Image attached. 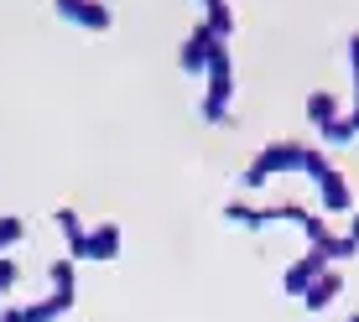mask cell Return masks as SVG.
<instances>
[{"mask_svg":"<svg viewBox=\"0 0 359 322\" xmlns=\"http://www.w3.org/2000/svg\"><path fill=\"white\" fill-rule=\"evenodd\" d=\"M354 73H359V42H354Z\"/></svg>","mask_w":359,"mask_h":322,"instance_id":"1","label":"cell"}]
</instances>
